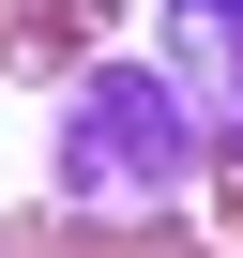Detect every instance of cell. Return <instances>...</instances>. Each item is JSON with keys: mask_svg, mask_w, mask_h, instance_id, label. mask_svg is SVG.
I'll list each match as a JSON object with an SVG mask.
<instances>
[{"mask_svg": "<svg viewBox=\"0 0 243 258\" xmlns=\"http://www.w3.org/2000/svg\"><path fill=\"white\" fill-rule=\"evenodd\" d=\"M106 16H91V0H0V76H76V46H91Z\"/></svg>", "mask_w": 243, "mask_h": 258, "instance_id": "obj_3", "label": "cell"}, {"mask_svg": "<svg viewBox=\"0 0 243 258\" xmlns=\"http://www.w3.org/2000/svg\"><path fill=\"white\" fill-rule=\"evenodd\" d=\"M213 152H228L213 106L167 61H76L61 76V182H76L91 243H183V182H213Z\"/></svg>", "mask_w": 243, "mask_h": 258, "instance_id": "obj_1", "label": "cell"}, {"mask_svg": "<svg viewBox=\"0 0 243 258\" xmlns=\"http://www.w3.org/2000/svg\"><path fill=\"white\" fill-rule=\"evenodd\" d=\"M152 46H167V76L213 106V137H243V0H167Z\"/></svg>", "mask_w": 243, "mask_h": 258, "instance_id": "obj_2", "label": "cell"}, {"mask_svg": "<svg viewBox=\"0 0 243 258\" xmlns=\"http://www.w3.org/2000/svg\"><path fill=\"white\" fill-rule=\"evenodd\" d=\"M213 228H228V243H243V137H228V152H213Z\"/></svg>", "mask_w": 243, "mask_h": 258, "instance_id": "obj_4", "label": "cell"}]
</instances>
